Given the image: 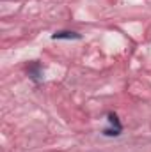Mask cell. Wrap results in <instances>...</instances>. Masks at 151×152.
<instances>
[{
	"label": "cell",
	"mask_w": 151,
	"mask_h": 152,
	"mask_svg": "<svg viewBox=\"0 0 151 152\" xmlns=\"http://www.w3.org/2000/svg\"><path fill=\"white\" fill-rule=\"evenodd\" d=\"M109 122H110L112 129H105V131H103V134H105V136H119L123 127H121V122H119L117 115H115V113H109Z\"/></svg>",
	"instance_id": "obj_1"
},
{
	"label": "cell",
	"mask_w": 151,
	"mask_h": 152,
	"mask_svg": "<svg viewBox=\"0 0 151 152\" xmlns=\"http://www.w3.org/2000/svg\"><path fill=\"white\" fill-rule=\"evenodd\" d=\"M80 37H82L80 34L71 32V30H59L52 36V39H80Z\"/></svg>",
	"instance_id": "obj_2"
},
{
	"label": "cell",
	"mask_w": 151,
	"mask_h": 152,
	"mask_svg": "<svg viewBox=\"0 0 151 152\" xmlns=\"http://www.w3.org/2000/svg\"><path fill=\"white\" fill-rule=\"evenodd\" d=\"M29 76H30L34 81H39V80H41V76H43V69H41V66H39L38 62L30 64V67H29Z\"/></svg>",
	"instance_id": "obj_3"
}]
</instances>
